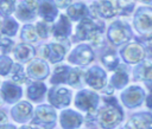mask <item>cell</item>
Instances as JSON below:
<instances>
[{"mask_svg":"<svg viewBox=\"0 0 152 129\" xmlns=\"http://www.w3.org/2000/svg\"><path fill=\"white\" fill-rule=\"evenodd\" d=\"M134 4H125L122 0H100L99 2H94L90 6V14L102 17V18H112L118 14H128L133 9Z\"/></svg>","mask_w":152,"mask_h":129,"instance_id":"6da1fadb","label":"cell"},{"mask_svg":"<svg viewBox=\"0 0 152 129\" xmlns=\"http://www.w3.org/2000/svg\"><path fill=\"white\" fill-rule=\"evenodd\" d=\"M102 24L95 21L94 19L86 18L80 21L76 27V37L81 40H90L94 45H99L101 43V32H102Z\"/></svg>","mask_w":152,"mask_h":129,"instance_id":"7a4b0ae2","label":"cell"},{"mask_svg":"<svg viewBox=\"0 0 152 129\" xmlns=\"http://www.w3.org/2000/svg\"><path fill=\"white\" fill-rule=\"evenodd\" d=\"M121 118H122V112L120 108L116 105V103L114 104L107 103V105L102 108L99 112V122L101 127L106 129L114 128L121 121Z\"/></svg>","mask_w":152,"mask_h":129,"instance_id":"3957f363","label":"cell"},{"mask_svg":"<svg viewBox=\"0 0 152 129\" xmlns=\"http://www.w3.org/2000/svg\"><path fill=\"white\" fill-rule=\"evenodd\" d=\"M131 37H132V32H131L128 24H126L124 21H115L109 26L108 38L113 44H115V45L122 44V43L127 41Z\"/></svg>","mask_w":152,"mask_h":129,"instance_id":"277c9868","label":"cell"},{"mask_svg":"<svg viewBox=\"0 0 152 129\" xmlns=\"http://www.w3.org/2000/svg\"><path fill=\"white\" fill-rule=\"evenodd\" d=\"M134 26L138 32L147 33L152 31V8L139 7L134 15Z\"/></svg>","mask_w":152,"mask_h":129,"instance_id":"5b68a950","label":"cell"},{"mask_svg":"<svg viewBox=\"0 0 152 129\" xmlns=\"http://www.w3.org/2000/svg\"><path fill=\"white\" fill-rule=\"evenodd\" d=\"M97 101H99L97 95H95V93L91 92V91L83 90V91H81V92L77 95V97H76V99H75V104H76L80 109L88 111V114H91V112H94V110L96 109Z\"/></svg>","mask_w":152,"mask_h":129,"instance_id":"8992f818","label":"cell"},{"mask_svg":"<svg viewBox=\"0 0 152 129\" xmlns=\"http://www.w3.org/2000/svg\"><path fill=\"white\" fill-rule=\"evenodd\" d=\"M93 59H94V53L88 45H78L69 57V62L80 65H87Z\"/></svg>","mask_w":152,"mask_h":129,"instance_id":"52a82bcc","label":"cell"},{"mask_svg":"<svg viewBox=\"0 0 152 129\" xmlns=\"http://www.w3.org/2000/svg\"><path fill=\"white\" fill-rule=\"evenodd\" d=\"M121 54H122V58L127 62V63H138L140 62L144 56H145V50L144 47L140 45V44H137V43H133V44H129L127 46H125L122 50H121Z\"/></svg>","mask_w":152,"mask_h":129,"instance_id":"ba28073f","label":"cell"},{"mask_svg":"<svg viewBox=\"0 0 152 129\" xmlns=\"http://www.w3.org/2000/svg\"><path fill=\"white\" fill-rule=\"evenodd\" d=\"M86 82L94 89H102L106 84V72L99 67V66H94L91 69H89L84 76Z\"/></svg>","mask_w":152,"mask_h":129,"instance_id":"9c48e42d","label":"cell"},{"mask_svg":"<svg viewBox=\"0 0 152 129\" xmlns=\"http://www.w3.org/2000/svg\"><path fill=\"white\" fill-rule=\"evenodd\" d=\"M70 97L71 92L65 88H53L49 93L50 102L57 108H63L68 105L70 103Z\"/></svg>","mask_w":152,"mask_h":129,"instance_id":"30bf717a","label":"cell"},{"mask_svg":"<svg viewBox=\"0 0 152 129\" xmlns=\"http://www.w3.org/2000/svg\"><path fill=\"white\" fill-rule=\"evenodd\" d=\"M37 13L48 22L55 20V18L58 14V7L56 5V1L55 0H40Z\"/></svg>","mask_w":152,"mask_h":129,"instance_id":"8fae6325","label":"cell"},{"mask_svg":"<svg viewBox=\"0 0 152 129\" xmlns=\"http://www.w3.org/2000/svg\"><path fill=\"white\" fill-rule=\"evenodd\" d=\"M125 129H152V115L145 112L134 115L127 122Z\"/></svg>","mask_w":152,"mask_h":129,"instance_id":"7c38bea8","label":"cell"},{"mask_svg":"<svg viewBox=\"0 0 152 129\" xmlns=\"http://www.w3.org/2000/svg\"><path fill=\"white\" fill-rule=\"evenodd\" d=\"M71 25L69 21V17L65 14H61L58 21L52 27V34L56 39H64L70 34Z\"/></svg>","mask_w":152,"mask_h":129,"instance_id":"4fadbf2b","label":"cell"},{"mask_svg":"<svg viewBox=\"0 0 152 129\" xmlns=\"http://www.w3.org/2000/svg\"><path fill=\"white\" fill-rule=\"evenodd\" d=\"M122 101L129 108H134L139 105L144 98V91L139 86H131L122 93Z\"/></svg>","mask_w":152,"mask_h":129,"instance_id":"5bb4252c","label":"cell"},{"mask_svg":"<svg viewBox=\"0 0 152 129\" xmlns=\"http://www.w3.org/2000/svg\"><path fill=\"white\" fill-rule=\"evenodd\" d=\"M55 121V112L48 105H40L36 110V117L33 120L34 124H40V128H48V123Z\"/></svg>","mask_w":152,"mask_h":129,"instance_id":"9a60e30c","label":"cell"},{"mask_svg":"<svg viewBox=\"0 0 152 129\" xmlns=\"http://www.w3.org/2000/svg\"><path fill=\"white\" fill-rule=\"evenodd\" d=\"M66 14L71 20L81 21L86 18H89L90 9L83 2H76V4H72L69 8H66Z\"/></svg>","mask_w":152,"mask_h":129,"instance_id":"2e32d148","label":"cell"},{"mask_svg":"<svg viewBox=\"0 0 152 129\" xmlns=\"http://www.w3.org/2000/svg\"><path fill=\"white\" fill-rule=\"evenodd\" d=\"M44 54L45 57L51 62V63H57L61 62L64 58L65 54V47L61 44H49L44 49Z\"/></svg>","mask_w":152,"mask_h":129,"instance_id":"e0dca14e","label":"cell"},{"mask_svg":"<svg viewBox=\"0 0 152 129\" xmlns=\"http://www.w3.org/2000/svg\"><path fill=\"white\" fill-rule=\"evenodd\" d=\"M61 123L64 129H74L82 123V117L80 114H76L72 110H66L61 115Z\"/></svg>","mask_w":152,"mask_h":129,"instance_id":"ac0fdd59","label":"cell"},{"mask_svg":"<svg viewBox=\"0 0 152 129\" xmlns=\"http://www.w3.org/2000/svg\"><path fill=\"white\" fill-rule=\"evenodd\" d=\"M135 79H142L146 83V86H148L152 90V64L150 62H145L141 65H138V67L134 70Z\"/></svg>","mask_w":152,"mask_h":129,"instance_id":"d6986e66","label":"cell"},{"mask_svg":"<svg viewBox=\"0 0 152 129\" xmlns=\"http://www.w3.org/2000/svg\"><path fill=\"white\" fill-rule=\"evenodd\" d=\"M27 73L33 77V78H45L46 75L49 73V66L46 63H44L43 60H33L28 66H27Z\"/></svg>","mask_w":152,"mask_h":129,"instance_id":"ffe728a7","label":"cell"},{"mask_svg":"<svg viewBox=\"0 0 152 129\" xmlns=\"http://www.w3.org/2000/svg\"><path fill=\"white\" fill-rule=\"evenodd\" d=\"M1 92H2V97L6 102H15L18 98H20L21 96V89L10 82H6L4 83L2 85V89H1Z\"/></svg>","mask_w":152,"mask_h":129,"instance_id":"44dd1931","label":"cell"},{"mask_svg":"<svg viewBox=\"0 0 152 129\" xmlns=\"http://www.w3.org/2000/svg\"><path fill=\"white\" fill-rule=\"evenodd\" d=\"M13 54L14 58L19 62H26L31 59L34 56V50L32 46L26 45V44H19L13 49Z\"/></svg>","mask_w":152,"mask_h":129,"instance_id":"7402d4cb","label":"cell"},{"mask_svg":"<svg viewBox=\"0 0 152 129\" xmlns=\"http://www.w3.org/2000/svg\"><path fill=\"white\" fill-rule=\"evenodd\" d=\"M31 111H32L31 104H28L27 102H20L18 105L14 107V109L12 110V114H13L14 120L24 122L30 117Z\"/></svg>","mask_w":152,"mask_h":129,"instance_id":"603a6c76","label":"cell"},{"mask_svg":"<svg viewBox=\"0 0 152 129\" xmlns=\"http://www.w3.org/2000/svg\"><path fill=\"white\" fill-rule=\"evenodd\" d=\"M127 82H128V76H127L126 69L124 66H120L119 65V67L116 69L115 73L112 77L110 83H112L113 86H115L118 89H121L122 86H125L127 84Z\"/></svg>","mask_w":152,"mask_h":129,"instance_id":"cb8c5ba5","label":"cell"},{"mask_svg":"<svg viewBox=\"0 0 152 129\" xmlns=\"http://www.w3.org/2000/svg\"><path fill=\"white\" fill-rule=\"evenodd\" d=\"M70 69L69 66H57L53 71V76L51 78V83L52 84H59V83H66L68 78H69V73H70Z\"/></svg>","mask_w":152,"mask_h":129,"instance_id":"d4e9b609","label":"cell"},{"mask_svg":"<svg viewBox=\"0 0 152 129\" xmlns=\"http://www.w3.org/2000/svg\"><path fill=\"white\" fill-rule=\"evenodd\" d=\"M15 15L19 20L27 21V20H32L36 17V12L32 11L30 7H27L23 1H20L15 7Z\"/></svg>","mask_w":152,"mask_h":129,"instance_id":"484cf974","label":"cell"},{"mask_svg":"<svg viewBox=\"0 0 152 129\" xmlns=\"http://www.w3.org/2000/svg\"><path fill=\"white\" fill-rule=\"evenodd\" d=\"M45 85L43 83H32L28 88H27V96L32 99V101H39L43 98L44 93H45Z\"/></svg>","mask_w":152,"mask_h":129,"instance_id":"4316f807","label":"cell"},{"mask_svg":"<svg viewBox=\"0 0 152 129\" xmlns=\"http://www.w3.org/2000/svg\"><path fill=\"white\" fill-rule=\"evenodd\" d=\"M17 31H18V22L13 18L8 17L2 21L1 31H0L1 33L6 34V36H14L17 33Z\"/></svg>","mask_w":152,"mask_h":129,"instance_id":"83f0119b","label":"cell"},{"mask_svg":"<svg viewBox=\"0 0 152 129\" xmlns=\"http://www.w3.org/2000/svg\"><path fill=\"white\" fill-rule=\"evenodd\" d=\"M15 0H0V13L2 15H11L15 12Z\"/></svg>","mask_w":152,"mask_h":129,"instance_id":"f1b7e54d","label":"cell"},{"mask_svg":"<svg viewBox=\"0 0 152 129\" xmlns=\"http://www.w3.org/2000/svg\"><path fill=\"white\" fill-rule=\"evenodd\" d=\"M37 31L32 25H25L21 30V38L25 41H36L37 40Z\"/></svg>","mask_w":152,"mask_h":129,"instance_id":"f546056e","label":"cell"},{"mask_svg":"<svg viewBox=\"0 0 152 129\" xmlns=\"http://www.w3.org/2000/svg\"><path fill=\"white\" fill-rule=\"evenodd\" d=\"M12 79L17 83H24L27 80L26 75L24 73V69L20 64H14L12 67Z\"/></svg>","mask_w":152,"mask_h":129,"instance_id":"4dcf8cb0","label":"cell"},{"mask_svg":"<svg viewBox=\"0 0 152 129\" xmlns=\"http://www.w3.org/2000/svg\"><path fill=\"white\" fill-rule=\"evenodd\" d=\"M102 63L106 65L107 69L109 70H115L119 67V60L114 53H107L102 57Z\"/></svg>","mask_w":152,"mask_h":129,"instance_id":"1f68e13d","label":"cell"},{"mask_svg":"<svg viewBox=\"0 0 152 129\" xmlns=\"http://www.w3.org/2000/svg\"><path fill=\"white\" fill-rule=\"evenodd\" d=\"M13 67L12 60L6 56H0V75L6 76Z\"/></svg>","mask_w":152,"mask_h":129,"instance_id":"d6a6232c","label":"cell"},{"mask_svg":"<svg viewBox=\"0 0 152 129\" xmlns=\"http://www.w3.org/2000/svg\"><path fill=\"white\" fill-rule=\"evenodd\" d=\"M36 31L38 33L39 37L42 38H46L49 36V31H50V27L48 25V21H38L36 24Z\"/></svg>","mask_w":152,"mask_h":129,"instance_id":"836d02e7","label":"cell"},{"mask_svg":"<svg viewBox=\"0 0 152 129\" xmlns=\"http://www.w3.org/2000/svg\"><path fill=\"white\" fill-rule=\"evenodd\" d=\"M80 78H81V71L78 69H70V73L66 83H69L72 86H76L80 84Z\"/></svg>","mask_w":152,"mask_h":129,"instance_id":"e575fe53","label":"cell"},{"mask_svg":"<svg viewBox=\"0 0 152 129\" xmlns=\"http://www.w3.org/2000/svg\"><path fill=\"white\" fill-rule=\"evenodd\" d=\"M12 46H13V41L8 37H6L4 33L0 32V47L6 52V51H10Z\"/></svg>","mask_w":152,"mask_h":129,"instance_id":"d590c367","label":"cell"},{"mask_svg":"<svg viewBox=\"0 0 152 129\" xmlns=\"http://www.w3.org/2000/svg\"><path fill=\"white\" fill-rule=\"evenodd\" d=\"M23 2H24L27 7H30L32 11H34V12L37 13L38 7H39V4H40V0H23Z\"/></svg>","mask_w":152,"mask_h":129,"instance_id":"8d00e7d4","label":"cell"},{"mask_svg":"<svg viewBox=\"0 0 152 129\" xmlns=\"http://www.w3.org/2000/svg\"><path fill=\"white\" fill-rule=\"evenodd\" d=\"M58 8H69L71 6V0H55Z\"/></svg>","mask_w":152,"mask_h":129,"instance_id":"74e56055","label":"cell"},{"mask_svg":"<svg viewBox=\"0 0 152 129\" xmlns=\"http://www.w3.org/2000/svg\"><path fill=\"white\" fill-rule=\"evenodd\" d=\"M6 122H7V116H6L4 112H0V128H1L2 125H5Z\"/></svg>","mask_w":152,"mask_h":129,"instance_id":"f35d334b","label":"cell"},{"mask_svg":"<svg viewBox=\"0 0 152 129\" xmlns=\"http://www.w3.org/2000/svg\"><path fill=\"white\" fill-rule=\"evenodd\" d=\"M146 105L148 107V108H152V92L147 96V98H146Z\"/></svg>","mask_w":152,"mask_h":129,"instance_id":"ab89813d","label":"cell"},{"mask_svg":"<svg viewBox=\"0 0 152 129\" xmlns=\"http://www.w3.org/2000/svg\"><path fill=\"white\" fill-rule=\"evenodd\" d=\"M0 129H15L13 125H11V124H5V125H2Z\"/></svg>","mask_w":152,"mask_h":129,"instance_id":"60d3db41","label":"cell"},{"mask_svg":"<svg viewBox=\"0 0 152 129\" xmlns=\"http://www.w3.org/2000/svg\"><path fill=\"white\" fill-rule=\"evenodd\" d=\"M147 44H148L150 46H152V33L147 37Z\"/></svg>","mask_w":152,"mask_h":129,"instance_id":"b9f144b4","label":"cell"},{"mask_svg":"<svg viewBox=\"0 0 152 129\" xmlns=\"http://www.w3.org/2000/svg\"><path fill=\"white\" fill-rule=\"evenodd\" d=\"M20 129H37V128H34V127H32V125H24V127H21Z\"/></svg>","mask_w":152,"mask_h":129,"instance_id":"7bdbcfd3","label":"cell"},{"mask_svg":"<svg viewBox=\"0 0 152 129\" xmlns=\"http://www.w3.org/2000/svg\"><path fill=\"white\" fill-rule=\"evenodd\" d=\"M140 1H142V2H145L147 5H152V0H140Z\"/></svg>","mask_w":152,"mask_h":129,"instance_id":"ee69618b","label":"cell"},{"mask_svg":"<svg viewBox=\"0 0 152 129\" xmlns=\"http://www.w3.org/2000/svg\"><path fill=\"white\" fill-rule=\"evenodd\" d=\"M125 1H131V0H125Z\"/></svg>","mask_w":152,"mask_h":129,"instance_id":"f6af8a7d","label":"cell"}]
</instances>
